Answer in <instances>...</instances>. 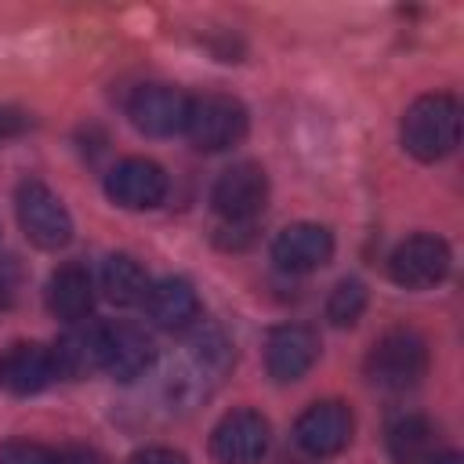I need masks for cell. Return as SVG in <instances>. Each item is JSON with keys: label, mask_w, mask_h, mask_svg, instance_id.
Masks as SVG:
<instances>
[{"label": "cell", "mask_w": 464, "mask_h": 464, "mask_svg": "<svg viewBox=\"0 0 464 464\" xmlns=\"http://www.w3.org/2000/svg\"><path fill=\"white\" fill-rule=\"evenodd\" d=\"M236 362L232 341L221 330H199L192 334L178 355L167 366L163 377V395L170 402V410H196L199 402H207L228 377Z\"/></svg>", "instance_id": "cell-1"}, {"label": "cell", "mask_w": 464, "mask_h": 464, "mask_svg": "<svg viewBox=\"0 0 464 464\" xmlns=\"http://www.w3.org/2000/svg\"><path fill=\"white\" fill-rule=\"evenodd\" d=\"M399 134H402V149L413 160L420 163L446 160L460 141V102L446 91L413 98L402 112Z\"/></svg>", "instance_id": "cell-2"}, {"label": "cell", "mask_w": 464, "mask_h": 464, "mask_svg": "<svg viewBox=\"0 0 464 464\" xmlns=\"http://www.w3.org/2000/svg\"><path fill=\"white\" fill-rule=\"evenodd\" d=\"M362 373L381 392H406L420 384V377L428 373V341L406 326L388 330L370 344L362 359Z\"/></svg>", "instance_id": "cell-3"}, {"label": "cell", "mask_w": 464, "mask_h": 464, "mask_svg": "<svg viewBox=\"0 0 464 464\" xmlns=\"http://www.w3.org/2000/svg\"><path fill=\"white\" fill-rule=\"evenodd\" d=\"M250 130V112L239 98L232 94H196L188 98V120H185V138L199 152H225L239 145Z\"/></svg>", "instance_id": "cell-4"}, {"label": "cell", "mask_w": 464, "mask_h": 464, "mask_svg": "<svg viewBox=\"0 0 464 464\" xmlns=\"http://www.w3.org/2000/svg\"><path fill=\"white\" fill-rule=\"evenodd\" d=\"M14 218L36 250H62L72 239L69 207L62 203V196L51 185H44L36 178H25L14 188Z\"/></svg>", "instance_id": "cell-5"}, {"label": "cell", "mask_w": 464, "mask_h": 464, "mask_svg": "<svg viewBox=\"0 0 464 464\" xmlns=\"http://www.w3.org/2000/svg\"><path fill=\"white\" fill-rule=\"evenodd\" d=\"M450 243L442 236H431V232H417V236H406L392 257H388V276L395 286L402 290H431L446 279L450 272Z\"/></svg>", "instance_id": "cell-6"}, {"label": "cell", "mask_w": 464, "mask_h": 464, "mask_svg": "<svg viewBox=\"0 0 464 464\" xmlns=\"http://www.w3.org/2000/svg\"><path fill=\"white\" fill-rule=\"evenodd\" d=\"M210 203L221 214L225 225H250L265 203H268V174L261 163L243 160L232 163L228 170L218 174L214 188H210Z\"/></svg>", "instance_id": "cell-7"}, {"label": "cell", "mask_w": 464, "mask_h": 464, "mask_svg": "<svg viewBox=\"0 0 464 464\" xmlns=\"http://www.w3.org/2000/svg\"><path fill=\"white\" fill-rule=\"evenodd\" d=\"M268 442L272 424L257 410H228L210 431V457L218 464H257Z\"/></svg>", "instance_id": "cell-8"}, {"label": "cell", "mask_w": 464, "mask_h": 464, "mask_svg": "<svg viewBox=\"0 0 464 464\" xmlns=\"http://www.w3.org/2000/svg\"><path fill=\"white\" fill-rule=\"evenodd\" d=\"M188 98L178 87L167 83H145L130 94L127 102V116L134 123V130H141L145 138H174L185 134V120H188Z\"/></svg>", "instance_id": "cell-9"}, {"label": "cell", "mask_w": 464, "mask_h": 464, "mask_svg": "<svg viewBox=\"0 0 464 464\" xmlns=\"http://www.w3.org/2000/svg\"><path fill=\"white\" fill-rule=\"evenodd\" d=\"M352 431H355V417L337 399L312 402L294 420V442L308 457H334V453H341L352 442Z\"/></svg>", "instance_id": "cell-10"}, {"label": "cell", "mask_w": 464, "mask_h": 464, "mask_svg": "<svg viewBox=\"0 0 464 464\" xmlns=\"http://www.w3.org/2000/svg\"><path fill=\"white\" fill-rule=\"evenodd\" d=\"M105 196L123 210H152L167 199V174L145 156H127L109 167Z\"/></svg>", "instance_id": "cell-11"}, {"label": "cell", "mask_w": 464, "mask_h": 464, "mask_svg": "<svg viewBox=\"0 0 464 464\" xmlns=\"http://www.w3.org/2000/svg\"><path fill=\"white\" fill-rule=\"evenodd\" d=\"M58 381V362L51 344L40 341H14L0 352V388L7 395H40Z\"/></svg>", "instance_id": "cell-12"}, {"label": "cell", "mask_w": 464, "mask_h": 464, "mask_svg": "<svg viewBox=\"0 0 464 464\" xmlns=\"http://www.w3.org/2000/svg\"><path fill=\"white\" fill-rule=\"evenodd\" d=\"M315 359H319V334L312 326L283 323L265 341V366H268V377L279 384L301 381L315 366Z\"/></svg>", "instance_id": "cell-13"}, {"label": "cell", "mask_w": 464, "mask_h": 464, "mask_svg": "<svg viewBox=\"0 0 464 464\" xmlns=\"http://www.w3.org/2000/svg\"><path fill=\"white\" fill-rule=\"evenodd\" d=\"M156 359V344L138 323H105L102 326V370L116 381H138Z\"/></svg>", "instance_id": "cell-14"}, {"label": "cell", "mask_w": 464, "mask_h": 464, "mask_svg": "<svg viewBox=\"0 0 464 464\" xmlns=\"http://www.w3.org/2000/svg\"><path fill=\"white\" fill-rule=\"evenodd\" d=\"M334 257V232L319 221H294L276 232L272 261L283 272H315Z\"/></svg>", "instance_id": "cell-15"}, {"label": "cell", "mask_w": 464, "mask_h": 464, "mask_svg": "<svg viewBox=\"0 0 464 464\" xmlns=\"http://www.w3.org/2000/svg\"><path fill=\"white\" fill-rule=\"evenodd\" d=\"M44 301H47V312L62 323H83L94 308V279L91 272L80 265V261H65L51 272L47 279V290H44Z\"/></svg>", "instance_id": "cell-16"}, {"label": "cell", "mask_w": 464, "mask_h": 464, "mask_svg": "<svg viewBox=\"0 0 464 464\" xmlns=\"http://www.w3.org/2000/svg\"><path fill=\"white\" fill-rule=\"evenodd\" d=\"M145 312H149V319H152L160 330L181 334V330H188V326L199 319L203 304H199V294H196V286H192L188 279L167 276V279H160V283L149 286V294H145Z\"/></svg>", "instance_id": "cell-17"}, {"label": "cell", "mask_w": 464, "mask_h": 464, "mask_svg": "<svg viewBox=\"0 0 464 464\" xmlns=\"http://www.w3.org/2000/svg\"><path fill=\"white\" fill-rule=\"evenodd\" d=\"M102 326L105 323H72L54 344V362H58V377L80 381L94 370H102Z\"/></svg>", "instance_id": "cell-18"}, {"label": "cell", "mask_w": 464, "mask_h": 464, "mask_svg": "<svg viewBox=\"0 0 464 464\" xmlns=\"http://www.w3.org/2000/svg\"><path fill=\"white\" fill-rule=\"evenodd\" d=\"M98 283H102V294L120 304V308H130V304H145V294H149V276L141 268V261H134L130 254H109L102 261V272H98Z\"/></svg>", "instance_id": "cell-19"}, {"label": "cell", "mask_w": 464, "mask_h": 464, "mask_svg": "<svg viewBox=\"0 0 464 464\" xmlns=\"http://www.w3.org/2000/svg\"><path fill=\"white\" fill-rule=\"evenodd\" d=\"M388 453L395 464H424L435 450V428L428 417L420 413H406V417H395L388 424Z\"/></svg>", "instance_id": "cell-20"}, {"label": "cell", "mask_w": 464, "mask_h": 464, "mask_svg": "<svg viewBox=\"0 0 464 464\" xmlns=\"http://www.w3.org/2000/svg\"><path fill=\"white\" fill-rule=\"evenodd\" d=\"M366 283L362 279H341L326 297V319L334 326H355L366 312Z\"/></svg>", "instance_id": "cell-21"}, {"label": "cell", "mask_w": 464, "mask_h": 464, "mask_svg": "<svg viewBox=\"0 0 464 464\" xmlns=\"http://www.w3.org/2000/svg\"><path fill=\"white\" fill-rule=\"evenodd\" d=\"M0 464H58V450L29 439H11L0 446Z\"/></svg>", "instance_id": "cell-22"}, {"label": "cell", "mask_w": 464, "mask_h": 464, "mask_svg": "<svg viewBox=\"0 0 464 464\" xmlns=\"http://www.w3.org/2000/svg\"><path fill=\"white\" fill-rule=\"evenodd\" d=\"M127 464H188V460H185V453H178L170 446H145V450L130 453Z\"/></svg>", "instance_id": "cell-23"}, {"label": "cell", "mask_w": 464, "mask_h": 464, "mask_svg": "<svg viewBox=\"0 0 464 464\" xmlns=\"http://www.w3.org/2000/svg\"><path fill=\"white\" fill-rule=\"evenodd\" d=\"M58 464H102V457L87 446H69V450H58Z\"/></svg>", "instance_id": "cell-24"}, {"label": "cell", "mask_w": 464, "mask_h": 464, "mask_svg": "<svg viewBox=\"0 0 464 464\" xmlns=\"http://www.w3.org/2000/svg\"><path fill=\"white\" fill-rule=\"evenodd\" d=\"M22 127H25V116H22V112H14V109H0V138L18 134Z\"/></svg>", "instance_id": "cell-25"}, {"label": "cell", "mask_w": 464, "mask_h": 464, "mask_svg": "<svg viewBox=\"0 0 464 464\" xmlns=\"http://www.w3.org/2000/svg\"><path fill=\"white\" fill-rule=\"evenodd\" d=\"M424 464H464V457L457 450H442V453H431Z\"/></svg>", "instance_id": "cell-26"}]
</instances>
